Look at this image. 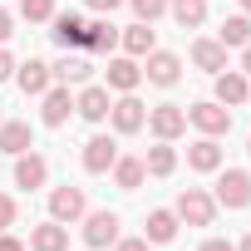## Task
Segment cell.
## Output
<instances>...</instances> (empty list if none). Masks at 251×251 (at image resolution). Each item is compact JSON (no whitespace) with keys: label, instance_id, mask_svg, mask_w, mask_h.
Segmentation results:
<instances>
[{"label":"cell","instance_id":"ac0fdd59","mask_svg":"<svg viewBox=\"0 0 251 251\" xmlns=\"http://www.w3.org/2000/svg\"><path fill=\"white\" fill-rule=\"evenodd\" d=\"M30 148H35V133H30V123H25V118H10V123H0V153L20 158V153H30Z\"/></svg>","mask_w":251,"mask_h":251},{"label":"cell","instance_id":"cb8c5ba5","mask_svg":"<svg viewBox=\"0 0 251 251\" xmlns=\"http://www.w3.org/2000/svg\"><path fill=\"white\" fill-rule=\"evenodd\" d=\"M192 64L207 69V74H222V69H226V45H222V40H197V45H192Z\"/></svg>","mask_w":251,"mask_h":251},{"label":"cell","instance_id":"836d02e7","mask_svg":"<svg viewBox=\"0 0 251 251\" xmlns=\"http://www.w3.org/2000/svg\"><path fill=\"white\" fill-rule=\"evenodd\" d=\"M10 35H15V15H10V10H5V5H0V45H5V40H10Z\"/></svg>","mask_w":251,"mask_h":251},{"label":"cell","instance_id":"9c48e42d","mask_svg":"<svg viewBox=\"0 0 251 251\" xmlns=\"http://www.w3.org/2000/svg\"><path fill=\"white\" fill-rule=\"evenodd\" d=\"M84 212H89L84 187H54V192H50V217H54V222H64V226H69V222H79Z\"/></svg>","mask_w":251,"mask_h":251},{"label":"cell","instance_id":"83f0119b","mask_svg":"<svg viewBox=\"0 0 251 251\" xmlns=\"http://www.w3.org/2000/svg\"><path fill=\"white\" fill-rule=\"evenodd\" d=\"M217 40H222L226 50H241V45L251 40V15H226L222 30H217Z\"/></svg>","mask_w":251,"mask_h":251},{"label":"cell","instance_id":"52a82bcc","mask_svg":"<svg viewBox=\"0 0 251 251\" xmlns=\"http://www.w3.org/2000/svg\"><path fill=\"white\" fill-rule=\"evenodd\" d=\"M138 84H143V64H138L133 54L108 59V69H103V89H113V94H133Z\"/></svg>","mask_w":251,"mask_h":251},{"label":"cell","instance_id":"5b68a950","mask_svg":"<svg viewBox=\"0 0 251 251\" xmlns=\"http://www.w3.org/2000/svg\"><path fill=\"white\" fill-rule=\"evenodd\" d=\"M118 212H108V207H99V212H84V246L89 251H103V246H113L118 241Z\"/></svg>","mask_w":251,"mask_h":251},{"label":"cell","instance_id":"6da1fadb","mask_svg":"<svg viewBox=\"0 0 251 251\" xmlns=\"http://www.w3.org/2000/svg\"><path fill=\"white\" fill-rule=\"evenodd\" d=\"M217 207H226V212H241V207H251V173L246 168H217Z\"/></svg>","mask_w":251,"mask_h":251},{"label":"cell","instance_id":"5bb4252c","mask_svg":"<svg viewBox=\"0 0 251 251\" xmlns=\"http://www.w3.org/2000/svg\"><path fill=\"white\" fill-rule=\"evenodd\" d=\"M113 163H118V143H113L108 133H94V138L84 143V173L103 177V173H108Z\"/></svg>","mask_w":251,"mask_h":251},{"label":"cell","instance_id":"484cf974","mask_svg":"<svg viewBox=\"0 0 251 251\" xmlns=\"http://www.w3.org/2000/svg\"><path fill=\"white\" fill-rule=\"evenodd\" d=\"M108 173H113V182H118L123 192H138L143 177H148V173H143V158H123V153H118V163H113Z\"/></svg>","mask_w":251,"mask_h":251},{"label":"cell","instance_id":"1f68e13d","mask_svg":"<svg viewBox=\"0 0 251 251\" xmlns=\"http://www.w3.org/2000/svg\"><path fill=\"white\" fill-rule=\"evenodd\" d=\"M10 226H15V197L0 192V231H10Z\"/></svg>","mask_w":251,"mask_h":251},{"label":"cell","instance_id":"2e32d148","mask_svg":"<svg viewBox=\"0 0 251 251\" xmlns=\"http://www.w3.org/2000/svg\"><path fill=\"white\" fill-rule=\"evenodd\" d=\"M246 99H251V79H246L241 69H222V74H217V103L236 108V103H246Z\"/></svg>","mask_w":251,"mask_h":251},{"label":"cell","instance_id":"60d3db41","mask_svg":"<svg viewBox=\"0 0 251 251\" xmlns=\"http://www.w3.org/2000/svg\"><path fill=\"white\" fill-rule=\"evenodd\" d=\"M0 123H5V118H0Z\"/></svg>","mask_w":251,"mask_h":251},{"label":"cell","instance_id":"9a60e30c","mask_svg":"<svg viewBox=\"0 0 251 251\" xmlns=\"http://www.w3.org/2000/svg\"><path fill=\"white\" fill-rule=\"evenodd\" d=\"M45 182H50V158H40V153H20V158H15V187L35 192V187H45Z\"/></svg>","mask_w":251,"mask_h":251},{"label":"cell","instance_id":"ba28073f","mask_svg":"<svg viewBox=\"0 0 251 251\" xmlns=\"http://www.w3.org/2000/svg\"><path fill=\"white\" fill-rule=\"evenodd\" d=\"M40 118L50 123V128H64L69 123V113H74V94H69V84H50L45 94H40Z\"/></svg>","mask_w":251,"mask_h":251},{"label":"cell","instance_id":"277c9868","mask_svg":"<svg viewBox=\"0 0 251 251\" xmlns=\"http://www.w3.org/2000/svg\"><path fill=\"white\" fill-rule=\"evenodd\" d=\"M143 128H153V138H163V143H177L187 133V108L182 103H158V108H148Z\"/></svg>","mask_w":251,"mask_h":251},{"label":"cell","instance_id":"ab89813d","mask_svg":"<svg viewBox=\"0 0 251 251\" xmlns=\"http://www.w3.org/2000/svg\"><path fill=\"white\" fill-rule=\"evenodd\" d=\"M241 15H251V0H241Z\"/></svg>","mask_w":251,"mask_h":251},{"label":"cell","instance_id":"d590c367","mask_svg":"<svg viewBox=\"0 0 251 251\" xmlns=\"http://www.w3.org/2000/svg\"><path fill=\"white\" fill-rule=\"evenodd\" d=\"M84 5H89V10H99V15H113L123 0H84Z\"/></svg>","mask_w":251,"mask_h":251},{"label":"cell","instance_id":"d6986e66","mask_svg":"<svg viewBox=\"0 0 251 251\" xmlns=\"http://www.w3.org/2000/svg\"><path fill=\"white\" fill-rule=\"evenodd\" d=\"M118 45H123V54H133V59H143V54H153L158 50V35H153V25H128V30H118Z\"/></svg>","mask_w":251,"mask_h":251},{"label":"cell","instance_id":"7402d4cb","mask_svg":"<svg viewBox=\"0 0 251 251\" xmlns=\"http://www.w3.org/2000/svg\"><path fill=\"white\" fill-rule=\"evenodd\" d=\"M84 50H94V54H113V50H118V25H108V20H89V25H84Z\"/></svg>","mask_w":251,"mask_h":251},{"label":"cell","instance_id":"8d00e7d4","mask_svg":"<svg viewBox=\"0 0 251 251\" xmlns=\"http://www.w3.org/2000/svg\"><path fill=\"white\" fill-rule=\"evenodd\" d=\"M0 251H25V241H20V236H10V231H0Z\"/></svg>","mask_w":251,"mask_h":251},{"label":"cell","instance_id":"603a6c76","mask_svg":"<svg viewBox=\"0 0 251 251\" xmlns=\"http://www.w3.org/2000/svg\"><path fill=\"white\" fill-rule=\"evenodd\" d=\"M173 168H177V148L158 138V143L143 153V173H148V177H173Z\"/></svg>","mask_w":251,"mask_h":251},{"label":"cell","instance_id":"d4e9b609","mask_svg":"<svg viewBox=\"0 0 251 251\" xmlns=\"http://www.w3.org/2000/svg\"><path fill=\"white\" fill-rule=\"evenodd\" d=\"M168 15L182 30H202L207 25V0H168Z\"/></svg>","mask_w":251,"mask_h":251},{"label":"cell","instance_id":"3957f363","mask_svg":"<svg viewBox=\"0 0 251 251\" xmlns=\"http://www.w3.org/2000/svg\"><path fill=\"white\" fill-rule=\"evenodd\" d=\"M187 123H192L197 133H207V138H226L231 133V108L217 103V99H202V103L187 108Z\"/></svg>","mask_w":251,"mask_h":251},{"label":"cell","instance_id":"4dcf8cb0","mask_svg":"<svg viewBox=\"0 0 251 251\" xmlns=\"http://www.w3.org/2000/svg\"><path fill=\"white\" fill-rule=\"evenodd\" d=\"M113 251H153V241H148V236H118Z\"/></svg>","mask_w":251,"mask_h":251},{"label":"cell","instance_id":"f1b7e54d","mask_svg":"<svg viewBox=\"0 0 251 251\" xmlns=\"http://www.w3.org/2000/svg\"><path fill=\"white\" fill-rule=\"evenodd\" d=\"M54 15V0H20V20H30V25H45Z\"/></svg>","mask_w":251,"mask_h":251},{"label":"cell","instance_id":"ffe728a7","mask_svg":"<svg viewBox=\"0 0 251 251\" xmlns=\"http://www.w3.org/2000/svg\"><path fill=\"white\" fill-rule=\"evenodd\" d=\"M187 168H192V173H217V168H222V143L202 133V138L187 148Z\"/></svg>","mask_w":251,"mask_h":251},{"label":"cell","instance_id":"8fae6325","mask_svg":"<svg viewBox=\"0 0 251 251\" xmlns=\"http://www.w3.org/2000/svg\"><path fill=\"white\" fill-rule=\"evenodd\" d=\"M50 25H54V30H50V40H54L59 50H84V25H89L84 15H74V10H64V15H59V10H54V15H50Z\"/></svg>","mask_w":251,"mask_h":251},{"label":"cell","instance_id":"f35d334b","mask_svg":"<svg viewBox=\"0 0 251 251\" xmlns=\"http://www.w3.org/2000/svg\"><path fill=\"white\" fill-rule=\"evenodd\" d=\"M236 251H251V231H246V236H241V241H236Z\"/></svg>","mask_w":251,"mask_h":251},{"label":"cell","instance_id":"e0dca14e","mask_svg":"<svg viewBox=\"0 0 251 251\" xmlns=\"http://www.w3.org/2000/svg\"><path fill=\"white\" fill-rule=\"evenodd\" d=\"M30 251H69V226L54 222V217L30 226Z\"/></svg>","mask_w":251,"mask_h":251},{"label":"cell","instance_id":"8992f818","mask_svg":"<svg viewBox=\"0 0 251 251\" xmlns=\"http://www.w3.org/2000/svg\"><path fill=\"white\" fill-rule=\"evenodd\" d=\"M143 79L158 84V89H173L182 79V59L173 50H153V54H143Z\"/></svg>","mask_w":251,"mask_h":251},{"label":"cell","instance_id":"44dd1931","mask_svg":"<svg viewBox=\"0 0 251 251\" xmlns=\"http://www.w3.org/2000/svg\"><path fill=\"white\" fill-rule=\"evenodd\" d=\"M177 212H168V207H158V212H148V222H143V236L153 241V246H168L173 236H177Z\"/></svg>","mask_w":251,"mask_h":251},{"label":"cell","instance_id":"30bf717a","mask_svg":"<svg viewBox=\"0 0 251 251\" xmlns=\"http://www.w3.org/2000/svg\"><path fill=\"white\" fill-rule=\"evenodd\" d=\"M108 123H113V133H138L143 123H148V108H143L133 94H123V99H113V108H108Z\"/></svg>","mask_w":251,"mask_h":251},{"label":"cell","instance_id":"e575fe53","mask_svg":"<svg viewBox=\"0 0 251 251\" xmlns=\"http://www.w3.org/2000/svg\"><path fill=\"white\" fill-rule=\"evenodd\" d=\"M197 251H236V246H231V241H226V236H207V241H202V246H197Z\"/></svg>","mask_w":251,"mask_h":251},{"label":"cell","instance_id":"d6a6232c","mask_svg":"<svg viewBox=\"0 0 251 251\" xmlns=\"http://www.w3.org/2000/svg\"><path fill=\"white\" fill-rule=\"evenodd\" d=\"M5 79H15V54L0 45V84H5Z\"/></svg>","mask_w":251,"mask_h":251},{"label":"cell","instance_id":"4fadbf2b","mask_svg":"<svg viewBox=\"0 0 251 251\" xmlns=\"http://www.w3.org/2000/svg\"><path fill=\"white\" fill-rule=\"evenodd\" d=\"M108 108H113V99H108V89H103V84H79V99H74V113H79V118L103 123V118H108Z\"/></svg>","mask_w":251,"mask_h":251},{"label":"cell","instance_id":"7c38bea8","mask_svg":"<svg viewBox=\"0 0 251 251\" xmlns=\"http://www.w3.org/2000/svg\"><path fill=\"white\" fill-rule=\"evenodd\" d=\"M15 84H20L25 99H40V94L54 84V69H50L45 59H25V64H15Z\"/></svg>","mask_w":251,"mask_h":251},{"label":"cell","instance_id":"b9f144b4","mask_svg":"<svg viewBox=\"0 0 251 251\" xmlns=\"http://www.w3.org/2000/svg\"><path fill=\"white\" fill-rule=\"evenodd\" d=\"M246 153H251V148H246Z\"/></svg>","mask_w":251,"mask_h":251},{"label":"cell","instance_id":"4316f807","mask_svg":"<svg viewBox=\"0 0 251 251\" xmlns=\"http://www.w3.org/2000/svg\"><path fill=\"white\" fill-rule=\"evenodd\" d=\"M89 74H94V64H89L84 54H69V50H64V59L54 64V79H59V84H89Z\"/></svg>","mask_w":251,"mask_h":251},{"label":"cell","instance_id":"7a4b0ae2","mask_svg":"<svg viewBox=\"0 0 251 251\" xmlns=\"http://www.w3.org/2000/svg\"><path fill=\"white\" fill-rule=\"evenodd\" d=\"M173 212H177V222H187V226H212V222H217V197L202 192V187H182Z\"/></svg>","mask_w":251,"mask_h":251},{"label":"cell","instance_id":"74e56055","mask_svg":"<svg viewBox=\"0 0 251 251\" xmlns=\"http://www.w3.org/2000/svg\"><path fill=\"white\" fill-rule=\"evenodd\" d=\"M241 74H251V40L241 45Z\"/></svg>","mask_w":251,"mask_h":251},{"label":"cell","instance_id":"f546056e","mask_svg":"<svg viewBox=\"0 0 251 251\" xmlns=\"http://www.w3.org/2000/svg\"><path fill=\"white\" fill-rule=\"evenodd\" d=\"M133 15H138L143 25H153V20L168 15V0H133Z\"/></svg>","mask_w":251,"mask_h":251}]
</instances>
